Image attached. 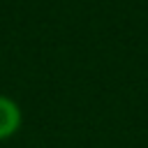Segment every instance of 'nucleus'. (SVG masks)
Returning <instances> with one entry per match:
<instances>
[{
    "label": "nucleus",
    "mask_w": 148,
    "mask_h": 148,
    "mask_svg": "<svg viewBox=\"0 0 148 148\" xmlns=\"http://www.w3.org/2000/svg\"><path fill=\"white\" fill-rule=\"evenodd\" d=\"M23 127V111H21V104L9 97V95H2L0 92V141H9L14 139Z\"/></svg>",
    "instance_id": "nucleus-1"
}]
</instances>
